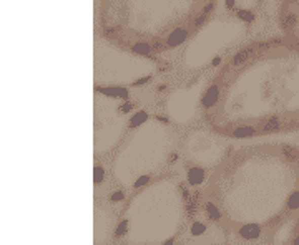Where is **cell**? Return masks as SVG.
Masks as SVG:
<instances>
[{
  "instance_id": "obj_1",
  "label": "cell",
  "mask_w": 299,
  "mask_h": 245,
  "mask_svg": "<svg viewBox=\"0 0 299 245\" xmlns=\"http://www.w3.org/2000/svg\"><path fill=\"white\" fill-rule=\"evenodd\" d=\"M201 105L209 126L226 137L299 133V43L271 40L238 52Z\"/></svg>"
},
{
  "instance_id": "obj_2",
  "label": "cell",
  "mask_w": 299,
  "mask_h": 245,
  "mask_svg": "<svg viewBox=\"0 0 299 245\" xmlns=\"http://www.w3.org/2000/svg\"><path fill=\"white\" fill-rule=\"evenodd\" d=\"M206 209L246 237L284 224L299 211V148L273 142L239 149L214 174Z\"/></svg>"
},
{
  "instance_id": "obj_3",
  "label": "cell",
  "mask_w": 299,
  "mask_h": 245,
  "mask_svg": "<svg viewBox=\"0 0 299 245\" xmlns=\"http://www.w3.org/2000/svg\"><path fill=\"white\" fill-rule=\"evenodd\" d=\"M218 0H98L101 35L133 50H165L196 33Z\"/></svg>"
},
{
  "instance_id": "obj_4",
  "label": "cell",
  "mask_w": 299,
  "mask_h": 245,
  "mask_svg": "<svg viewBox=\"0 0 299 245\" xmlns=\"http://www.w3.org/2000/svg\"><path fill=\"white\" fill-rule=\"evenodd\" d=\"M184 204L181 187L175 179H161L135 194L125 222L131 242L161 243L170 240L181 227Z\"/></svg>"
},
{
  "instance_id": "obj_5",
  "label": "cell",
  "mask_w": 299,
  "mask_h": 245,
  "mask_svg": "<svg viewBox=\"0 0 299 245\" xmlns=\"http://www.w3.org/2000/svg\"><path fill=\"white\" fill-rule=\"evenodd\" d=\"M160 123H146L140 128L138 134H133L131 142H128L127 149H122L117 159V171L120 181L127 184H135L136 179L152 172L158 167L161 161H165L168 154V148H160L157 151H150V146L165 133V128L158 126Z\"/></svg>"
},
{
  "instance_id": "obj_6",
  "label": "cell",
  "mask_w": 299,
  "mask_h": 245,
  "mask_svg": "<svg viewBox=\"0 0 299 245\" xmlns=\"http://www.w3.org/2000/svg\"><path fill=\"white\" fill-rule=\"evenodd\" d=\"M184 156L196 166H213L218 163L219 144L205 131H198L195 136L188 137L184 144Z\"/></svg>"
},
{
  "instance_id": "obj_7",
  "label": "cell",
  "mask_w": 299,
  "mask_h": 245,
  "mask_svg": "<svg viewBox=\"0 0 299 245\" xmlns=\"http://www.w3.org/2000/svg\"><path fill=\"white\" fill-rule=\"evenodd\" d=\"M278 20L288 38L299 43V0H283L279 4Z\"/></svg>"
},
{
  "instance_id": "obj_8",
  "label": "cell",
  "mask_w": 299,
  "mask_h": 245,
  "mask_svg": "<svg viewBox=\"0 0 299 245\" xmlns=\"http://www.w3.org/2000/svg\"><path fill=\"white\" fill-rule=\"evenodd\" d=\"M292 242H299V220L294 225V232H292Z\"/></svg>"
}]
</instances>
